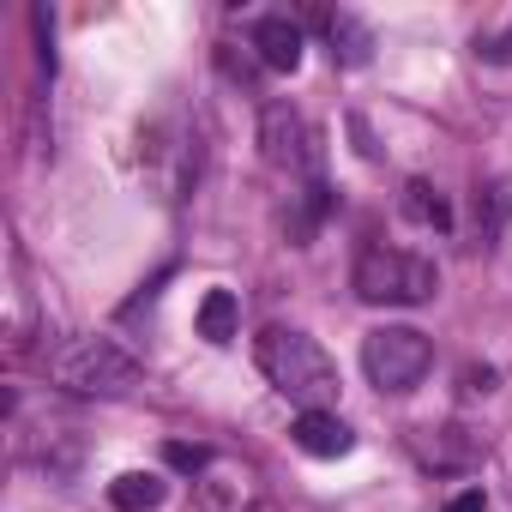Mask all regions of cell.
I'll list each match as a JSON object with an SVG mask.
<instances>
[{"label":"cell","instance_id":"1","mask_svg":"<svg viewBox=\"0 0 512 512\" xmlns=\"http://www.w3.org/2000/svg\"><path fill=\"white\" fill-rule=\"evenodd\" d=\"M253 362H260V374L302 410H326L338 398V362L296 326H266L253 338Z\"/></svg>","mask_w":512,"mask_h":512},{"label":"cell","instance_id":"2","mask_svg":"<svg viewBox=\"0 0 512 512\" xmlns=\"http://www.w3.org/2000/svg\"><path fill=\"white\" fill-rule=\"evenodd\" d=\"M139 356L115 338H67L55 356H49V380L73 398H121L139 386Z\"/></svg>","mask_w":512,"mask_h":512},{"label":"cell","instance_id":"3","mask_svg":"<svg viewBox=\"0 0 512 512\" xmlns=\"http://www.w3.org/2000/svg\"><path fill=\"white\" fill-rule=\"evenodd\" d=\"M350 284H356V296L368 308H422V302H434L440 272H434V260H422V253H404V247L374 241V247L356 253Z\"/></svg>","mask_w":512,"mask_h":512},{"label":"cell","instance_id":"4","mask_svg":"<svg viewBox=\"0 0 512 512\" xmlns=\"http://www.w3.org/2000/svg\"><path fill=\"white\" fill-rule=\"evenodd\" d=\"M428 368H434V344L416 326H374L362 338V374L380 392H410V386H422Z\"/></svg>","mask_w":512,"mask_h":512},{"label":"cell","instance_id":"5","mask_svg":"<svg viewBox=\"0 0 512 512\" xmlns=\"http://www.w3.org/2000/svg\"><path fill=\"white\" fill-rule=\"evenodd\" d=\"M260 151H266V163L278 175H290V187L296 181H320V139L302 121V109L266 103V115H260Z\"/></svg>","mask_w":512,"mask_h":512},{"label":"cell","instance_id":"6","mask_svg":"<svg viewBox=\"0 0 512 512\" xmlns=\"http://www.w3.org/2000/svg\"><path fill=\"white\" fill-rule=\"evenodd\" d=\"M253 55H260V67H272V73H296L302 67V49H308V37H302V25H290L284 13H272V19H253Z\"/></svg>","mask_w":512,"mask_h":512},{"label":"cell","instance_id":"7","mask_svg":"<svg viewBox=\"0 0 512 512\" xmlns=\"http://www.w3.org/2000/svg\"><path fill=\"white\" fill-rule=\"evenodd\" d=\"M290 440H296L308 458H344V452L356 446V434H350V422H344L338 410H302L296 428H290Z\"/></svg>","mask_w":512,"mask_h":512},{"label":"cell","instance_id":"8","mask_svg":"<svg viewBox=\"0 0 512 512\" xmlns=\"http://www.w3.org/2000/svg\"><path fill=\"white\" fill-rule=\"evenodd\" d=\"M163 500H169V482L157 470H121L109 482V506L115 512H157Z\"/></svg>","mask_w":512,"mask_h":512},{"label":"cell","instance_id":"9","mask_svg":"<svg viewBox=\"0 0 512 512\" xmlns=\"http://www.w3.org/2000/svg\"><path fill=\"white\" fill-rule=\"evenodd\" d=\"M320 25H326V43H332V55H338L344 67H362V61H368L374 37H368V25H362L356 13H326Z\"/></svg>","mask_w":512,"mask_h":512},{"label":"cell","instance_id":"10","mask_svg":"<svg viewBox=\"0 0 512 512\" xmlns=\"http://www.w3.org/2000/svg\"><path fill=\"white\" fill-rule=\"evenodd\" d=\"M235 326H241L235 290H205V302H199V338H205V344H229Z\"/></svg>","mask_w":512,"mask_h":512},{"label":"cell","instance_id":"11","mask_svg":"<svg viewBox=\"0 0 512 512\" xmlns=\"http://www.w3.org/2000/svg\"><path fill=\"white\" fill-rule=\"evenodd\" d=\"M404 217L410 223H422V229H452V211H446V199H440V187H428V181H404Z\"/></svg>","mask_w":512,"mask_h":512},{"label":"cell","instance_id":"12","mask_svg":"<svg viewBox=\"0 0 512 512\" xmlns=\"http://www.w3.org/2000/svg\"><path fill=\"white\" fill-rule=\"evenodd\" d=\"M500 217H506V193H500V187H476V223L494 229Z\"/></svg>","mask_w":512,"mask_h":512},{"label":"cell","instance_id":"13","mask_svg":"<svg viewBox=\"0 0 512 512\" xmlns=\"http://www.w3.org/2000/svg\"><path fill=\"white\" fill-rule=\"evenodd\" d=\"M163 458H169L175 470H205V464H211V452H205V446H181V440H169V446H163Z\"/></svg>","mask_w":512,"mask_h":512},{"label":"cell","instance_id":"14","mask_svg":"<svg viewBox=\"0 0 512 512\" xmlns=\"http://www.w3.org/2000/svg\"><path fill=\"white\" fill-rule=\"evenodd\" d=\"M446 512H488V494H482V488H464V494L446 500Z\"/></svg>","mask_w":512,"mask_h":512},{"label":"cell","instance_id":"15","mask_svg":"<svg viewBox=\"0 0 512 512\" xmlns=\"http://www.w3.org/2000/svg\"><path fill=\"white\" fill-rule=\"evenodd\" d=\"M464 386H470V392H494V368H470Z\"/></svg>","mask_w":512,"mask_h":512},{"label":"cell","instance_id":"16","mask_svg":"<svg viewBox=\"0 0 512 512\" xmlns=\"http://www.w3.org/2000/svg\"><path fill=\"white\" fill-rule=\"evenodd\" d=\"M482 55H488V61H512V25H506V37H494Z\"/></svg>","mask_w":512,"mask_h":512}]
</instances>
